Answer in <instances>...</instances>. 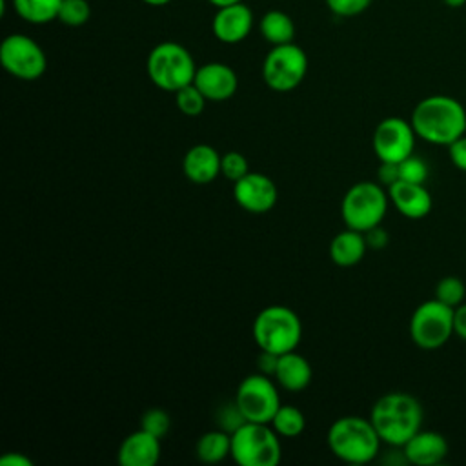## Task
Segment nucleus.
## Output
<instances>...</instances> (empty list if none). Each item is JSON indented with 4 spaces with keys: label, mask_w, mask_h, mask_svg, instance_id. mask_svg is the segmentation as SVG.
<instances>
[{
    "label": "nucleus",
    "mask_w": 466,
    "mask_h": 466,
    "mask_svg": "<svg viewBox=\"0 0 466 466\" xmlns=\"http://www.w3.org/2000/svg\"><path fill=\"white\" fill-rule=\"evenodd\" d=\"M410 122L419 138L437 146H450L466 133V109L453 96L431 95L417 102Z\"/></svg>",
    "instance_id": "obj_1"
},
{
    "label": "nucleus",
    "mask_w": 466,
    "mask_h": 466,
    "mask_svg": "<svg viewBox=\"0 0 466 466\" xmlns=\"http://www.w3.org/2000/svg\"><path fill=\"white\" fill-rule=\"evenodd\" d=\"M370 420L382 442L391 448L404 446L420 430L422 406L410 393L390 391L377 399Z\"/></svg>",
    "instance_id": "obj_2"
},
{
    "label": "nucleus",
    "mask_w": 466,
    "mask_h": 466,
    "mask_svg": "<svg viewBox=\"0 0 466 466\" xmlns=\"http://www.w3.org/2000/svg\"><path fill=\"white\" fill-rule=\"evenodd\" d=\"M380 437L370 419L346 415L328 430V446L335 457L350 464L371 462L380 450Z\"/></svg>",
    "instance_id": "obj_3"
},
{
    "label": "nucleus",
    "mask_w": 466,
    "mask_h": 466,
    "mask_svg": "<svg viewBox=\"0 0 466 466\" xmlns=\"http://www.w3.org/2000/svg\"><path fill=\"white\" fill-rule=\"evenodd\" d=\"M302 337L299 315L282 304H273L258 311L253 320V339L264 351L284 355L293 351Z\"/></svg>",
    "instance_id": "obj_4"
},
{
    "label": "nucleus",
    "mask_w": 466,
    "mask_h": 466,
    "mask_svg": "<svg viewBox=\"0 0 466 466\" xmlns=\"http://www.w3.org/2000/svg\"><path fill=\"white\" fill-rule=\"evenodd\" d=\"M146 71L158 89L177 93L180 87L193 82L197 66L191 53L182 44L160 42L149 51Z\"/></svg>",
    "instance_id": "obj_5"
},
{
    "label": "nucleus",
    "mask_w": 466,
    "mask_h": 466,
    "mask_svg": "<svg viewBox=\"0 0 466 466\" xmlns=\"http://www.w3.org/2000/svg\"><path fill=\"white\" fill-rule=\"evenodd\" d=\"M279 433L271 424L248 420L231 433V457L238 466H277L282 459Z\"/></svg>",
    "instance_id": "obj_6"
},
{
    "label": "nucleus",
    "mask_w": 466,
    "mask_h": 466,
    "mask_svg": "<svg viewBox=\"0 0 466 466\" xmlns=\"http://www.w3.org/2000/svg\"><path fill=\"white\" fill-rule=\"evenodd\" d=\"M388 189L371 180L353 184L342 197L340 217L346 228L360 233L379 226L388 211Z\"/></svg>",
    "instance_id": "obj_7"
},
{
    "label": "nucleus",
    "mask_w": 466,
    "mask_h": 466,
    "mask_svg": "<svg viewBox=\"0 0 466 466\" xmlns=\"http://www.w3.org/2000/svg\"><path fill=\"white\" fill-rule=\"evenodd\" d=\"M453 335V308L430 299L420 302L410 319V337L420 350H437Z\"/></svg>",
    "instance_id": "obj_8"
},
{
    "label": "nucleus",
    "mask_w": 466,
    "mask_h": 466,
    "mask_svg": "<svg viewBox=\"0 0 466 466\" xmlns=\"http://www.w3.org/2000/svg\"><path fill=\"white\" fill-rule=\"evenodd\" d=\"M308 73V56L293 42L273 46L262 62V80L271 91L288 93L295 89Z\"/></svg>",
    "instance_id": "obj_9"
},
{
    "label": "nucleus",
    "mask_w": 466,
    "mask_h": 466,
    "mask_svg": "<svg viewBox=\"0 0 466 466\" xmlns=\"http://www.w3.org/2000/svg\"><path fill=\"white\" fill-rule=\"evenodd\" d=\"M0 64L15 78L36 80L47 69V56L33 38L13 33L0 44Z\"/></svg>",
    "instance_id": "obj_10"
},
{
    "label": "nucleus",
    "mask_w": 466,
    "mask_h": 466,
    "mask_svg": "<svg viewBox=\"0 0 466 466\" xmlns=\"http://www.w3.org/2000/svg\"><path fill=\"white\" fill-rule=\"evenodd\" d=\"M235 402L248 420L266 424L271 422L273 415L280 408V397L275 382L269 379V375L260 371L240 380L235 393Z\"/></svg>",
    "instance_id": "obj_11"
},
{
    "label": "nucleus",
    "mask_w": 466,
    "mask_h": 466,
    "mask_svg": "<svg viewBox=\"0 0 466 466\" xmlns=\"http://www.w3.org/2000/svg\"><path fill=\"white\" fill-rule=\"evenodd\" d=\"M415 137L417 135L411 127V122L400 116H388L380 120L373 131V153L380 162L399 164L410 155H413Z\"/></svg>",
    "instance_id": "obj_12"
},
{
    "label": "nucleus",
    "mask_w": 466,
    "mask_h": 466,
    "mask_svg": "<svg viewBox=\"0 0 466 466\" xmlns=\"http://www.w3.org/2000/svg\"><path fill=\"white\" fill-rule=\"evenodd\" d=\"M233 197L242 209L249 213H266L277 204L279 189L268 175L249 171L233 184Z\"/></svg>",
    "instance_id": "obj_13"
},
{
    "label": "nucleus",
    "mask_w": 466,
    "mask_h": 466,
    "mask_svg": "<svg viewBox=\"0 0 466 466\" xmlns=\"http://www.w3.org/2000/svg\"><path fill=\"white\" fill-rule=\"evenodd\" d=\"M253 22V11L244 2H238L217 7L211 20V31L218 42L238 44L251 33Z\"/></svg>",
    "instance_id": "obj_14"
},
{
    "label": "nucleus",
    "mask_w": 466,
    "mask_h": 466,
    "mask_svg": "<svg viewBox=\"0 0 466 466\" xmlns=\"http://www.w3.org/2000/svg\"><path fill=\"white\" fill-rule=\"evenodd\" d=\"M193 84L211 102H224L237 93L238 78L237 73L222 62H208L197 67Z\"/></svg>",
    "instance_id": "obj_15"
},
{
    "label": "nucleus",
    "mask_w": 466,
    "mask_h": 466,
    "mask_svg": "<svg viewBox=\"0 0 466 466\" xmlns=\"http://www.w3.org/2000/svg\"><path fill=\"white\" fill-rule=\"evenodd\" d=\"M388 197L406 218H422L431 211V195L424 184L397 180L388 187Z\"/></svg>",
    "instance_id": "obj_16"
},
{
    "label": "nucleus",
    "mask_w": 466,
    "mask_h": 466,
    "mask_svg": "<svg viewBox=\"0 0 466 466\" xmlns=\"http://www.w3.org/2000/svg\"><path fill=\"white\" fill-rule=\"evenodd\" d=\"M402 451L410 464L433 466L448 455V441L433 430H419L404 446Z\"/></svg>",
    "instance_id": "obj_17"
},
{
    "label": "nucleus",
    "mask_w": 466,
    "mask_h": 466,
    "mask_svg": "<svg viewBox=\"0 0 466 466\" xmlns=\"http://www.w3.org/2000/svg\"><path fill=\"white\" fill-rule=\"evenodd\" d=\"M160 459V439L146 430L129 433L118 448L122 466H155Z\"/></svg>",
    "instance_id": "obj_18"
},
{
    "label": "nucleus",
    "mask_w": 466,
    "mask_h": 466,
    "mask_svg": "<svg viewBox=\"0 0 466 466\" xmlns=\"http://www.w3.org/2000/svg\"><path fill=\"white\" fill-rule=\"evenodd\" d=\"M222 155L209 144H197L189 147L182 160V171L187 180L195 184H208L220 175Z\"/></svg>",
    "instance_id": "obj_19"
},
{
    "label": "nucleus",
    "mask_w": 466,
    "mask_h": 466,
    "mask_svg": "<svg viewBox=\"0 0 466 466\" xmlns=\"http://www.w3.org/2000/svg\"><path fill=\"white\" fill-rule=\"evenodd\" d=\"M311 364L304 355L297 353L295 350L279 355L277 371L273 377L280 388L288 391H302L311 382Z\"/></svg>",
    "instance_id": "obj_20"
},
{
    "label": "nucleus",
    "mask_w": 466,
    "mask_h": 466,
    "mask_svg": "<svg viewBox=\"0 0 466 466\" xmlns=\"http://www.w3.org/2000/svg\"><path fill=\"white\" fill-rule=\"evenodd\" d=\"M368 244L364 233L346 228L344 231L337 233L329 242V258L335 266L351 268L359 264L366 255Z\"/></svg>",
    "instance_id": "obj_21"
},
{
    "label": "nucleus",
    "mask_w": 466,
    "mask_h": 466,
    "mask_svg": "<svg viewBox=\"0 0 466 466\" xmlns=\"http://www.w3.org/2000/svg\"><path fill=\"white\" fill-rule=\"evenodd\" d=\"M258 29L264 40H268L271 46L289 44L295 36V24L291 16L279 9L266 11L258 22Z\"/></svg>",
    "instance_id": "obj_22"
},
{
    "label": "nucleus",
    "mask_w": 466,
    "mask_h": 466,
    "mask_svg": "<svg viewBox=\"0 0 466 466\" xmlns=\"http://www.w3.org/2000/svg\"><path fill=\"white\" fill-rule=\"evenodd\" d=\"M197 457L202 462L215 464L231 455V433L224 430H211L198 437L197 441Z\"/></svg>",
    "instance_id": "obj_23"
},
{
    "label": "nucleus",
    "mask_w": 466,
    "mask_h": 466,
    "mask_svg": "<svg viewBox=\"0 0 466 466\" xmlns=\"http://www.w3.org/2000/svg\"><path fill=\"white\" fill-rule=\"evenodd\" d=\"M60 4L62 0H13L16 15L35 25L56 20Z\"/></svg>",
    "instance_id": "obj_24"
},
{
    "label": "nucleus",
    "mask_w": 466,
    "mask_h": 466,
    "mask_svg": "<svg viewBox=\"0 0 466 466\" xmlns=\"http://www.w3.org/2000/svg\"><path fill=\"white\" fill-rule=\"evenodd\" d=\"M269 424L273 426V430L280 437L293 439V437H299L304 431L306 417H304V413L297 406L280 404V408L277 410V413L273 415Z\"/></svg>",
    "instance_id": "obj_25"
},
{
    "label": "nucleus",
    "mask_w": 466,
    "mask_h": 466,
    "mask_svg": "<svg viewBox=\"0 0 466 466\" xmlns=\"http://www.w3.org/2000/svg\"><path fill=\"white\" fill-rule=\"evenodd\" d=\"M175 102H177V107L180 109V113H184L186 116H198L204 107H206V102L208 98L202 95V91L191 82L184 87H180L177 93H175Z\"/></svg>",
    "instance_id": "obj_26"
},
{
    "label": "nucleus",
    "mask_w": 466,
    "mask_h": 466,
    "mask_svg": "<svg viewBox=\"0 0 466 466\" xmlns=\"http://www.w3.org/2000/svg\"><path fill=\"white\" fill-rule=\"evenodd\" d=\"M91 16V7L87 0H62L58 9V22L67 27H80Z\"/></svg>",
    "instance_id": "obj_27"
},
{
    "label": "nucleus",
    "mask_w": 466,
    "mask_h": 466,
    "mask_svg": "<svg viewBox=\"0 0 466 466\" xmlns=\"http://www.w3.org/2000/svg\"><path fill=\"white\" fill-rule=\"evenodd\" d=\"M464 295H466L464 282L459 277H453V275L442 277L435 286V299L451 306V308H457L459 304H462Z\"/></svg>",
    "instance_id": "obj_28"
},
{
    "label": "nucleus",
    "mask_w": 466,
    "mask_h": 466,
    "mask_svg": "<svg viewBox=\"0 0 466 466\" xmlns=\"http://www.w3.org/2000/svg\"><path fill=\"white\" fill-rule=\"evenodd\" d=\"M249 173V166H248V158L238 153V151H228L222 155L220 160V175L228 180H231L233 184L237 180H240L244 175Z\"/></svg>",
    "instance_id": "obj_29"
},
{
    "label": "nucleus",
    "mask_w": 466,
    "mask_h": 466,
    "mask_svg": "<svg viewBox=\"0 0 466 466\" xmlns=\"http://www.w3.org/2000/svg\"><path fill=\"white\" fill-rule=\"evenodd\" d=\"M169 426H171V419L162 408H149L147 411H144L140 419V428L153 433L158 439H162L167 433Z\"/></svg>",
    "instance_id": "obj_30"
},
{
    "label": "nucleus",
    "mask_w": 466,
    "mask_h": 466,
    "mask_svg": "<svg viewBox=\"0 0 466 466\" xmlns=\"http://www.w3.org/2000/svg\"><path fill=\"white\" fill-rule=\"evenodd\" d=\"M399 177L400 180H406V182L424 184L428 178V166L420 157L410 155L408 158L399 162Z\"/></svg>",
    "instance_id": "obj_31"
},
{
    "label": "nucleus",
    "mask_w": 466,
    "mask_h": 466,
    "mask_svg": "<svg viewBox=\"0 0 466 466\" xmlns=\"http://www.w3.org/2000/svg\"><path fill=\"white\" fill-rule=\"evenodd\" d=\"M246 422H248V419L242 415V411H240V408L237 406L235 400L224 404L218 410V426H220V430H224L228 433L237 431Z\"/></svg>",
    "instance_id": "obj_32"
},
{
    "label": "nucleus",
    "mask_w": 466,
    "mask_h": 466,
    "mask_svg": "<svg viewBox=\"0 0 466 466\" xmlns=\"http://www.w3.org/2000/svg\"><path fill=\"white\" fill-rule=\"evenodd\" d=\"M371 0H326L328 9L337 16H357L370 7Z\"/></svg>",
    "instance_id": "obj_33"
},
{
    "label": "nucleus",
    "mask_w": 466,
    "mask_h": 466,
    "mask_svg": "<svg viewBox=\"0 0 466 466\" xmlns=\"http://www.w3.org/2000/svg\"><path fill=\"white\" fill-rule=\"evenodd\" d=\"M448 155L457 169L466 171V133L448 146Z\"/></svg>",
    "instance_id": "obj_34"
},
{
    "label": "nucleus",
    "mask_w": 466,
    "mask_h": 466,
    "mask_svg": "<svg viewBox=\"0 0 466 466\" xmlns=\"http://www.w3.org/2000/svg\"><path fill=\"white\" fill-rule=\"evenodd\" d=\"M377 177H379V184L386 186V189H388L391 184L400 180V177H399V164H395V162H380V166L377 169Z\"/></svg>",
    "instance_id": "obj_35"
},
{
    "label": "nucleus",
    "mask_w": 466,
    "mask_h": 466,
    "mask_svg": "<svg viewBox=\"0 0 466 466\" xmlns=\"http://www.w3.org/2000/svg\"><path fill=\"white\" fill-rule=\"evenodd\" d=\"M364 238H366V244H368L370 249H382L390 242L388 231L384 228H380V224L371 228V229H368V231H364Z\"/></svg>",
    "instance_id": "obj_36"
},
{
    "label": "nucleus",
    "mask_w": 466,
    "mask_h": 466,
    "mask_svg": "<svg viewBox=\"0 0 466 466\" xmlns=\"http://www.w3.org/2000/svg\"><path fill=\"white\" fill-rule=\"evenodd\" d=\"M453 333L466 340V302L453 308Z\"/></svg>",
    "instance_id": "obj_37"
},
{
    "label": "nucleus",
    "mask_w": 466,
    "mask_h": 466,
    "mask_svg": "<svg viewBox=\"0 0 466 466\" xmlns=\"http://www.w3.org/2000/svg\"><path fill=\"white\" fill-rule=\"evenodd\" d=\"M257 362H258V371H260V373H264V375H275V371H277V362H279V355L260 350V355H258Z\"/></svg>",
    "instance_id": "obj_38"
},
{
    "label": "nucleus",
    "mask_w": 466,
    "mask_h": 466,
    "mask_svg": "<svg viewBox=\"0 0 466 466\" xmlns=\"http://www.w3.org/2000/svg\"><path fill=\"white\" fill-rule=\"evenodd\" d=\"M0 466H33V461L18 451H7L0 457Z\"/></svg>",
    "instance_id": "obj_39"
},
{
    "label": "nucleus",
    "mask_w": 466,
    "mask_h": 466,
    "mask_svg": "<svg viewBox=\"0 0 466 466\" xmlns=\"http://www.w3.org/2000/svg\"><path fill=\"white\" fill-rule=\"evenodd\" d=\"M211 5L215 7H224V5H231V4H238L242 0H208Z\"/></svg>",
    "instance_id": "obj_40"
},
{
    "label": "nucleus",
    "mask_w": 466,
    "mask_h": 466,
    "mask_svg": "<svg viewBox=\"0 0 466 466\" xmlns=\"http://www.w3.org/2000/svg\"><path fill=\"white\" fill-rule=\"evenodd\" d=\"M142 2L147 4V5H153V7H162V5L169 4L171 0H142Z\"/></svg>",
    "instance_id": "obj_41"
},
{
    "label": "nucleus",
    "mask_w": 466,
    "mask_h": 466,
    "mask_svg": "<svg viewBox=\"0 0 466 466\" xmlns=\"http://www.w3.org/2000/svg\"><path fill=\"white\" fill-rule=\"evenodd\" d=\"M442 2L450 7H461L462 4H466V0H442Z\"/></svg>",
    "instance_id": "obj_42"
}]
</instances>
